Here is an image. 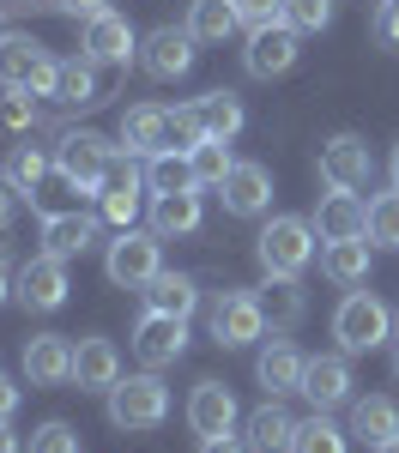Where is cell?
Instances as JSON below:
<instances>
[{"label": "cell", "instance_id": "obj_27", "mask_svg": "<svg viewBox=\"0 0 399 453\" xmlns=\"http://www.w3.org/2000/svg\"><path fill=\"white\" fill-rule=\"evenodd\" d=\"M254 296H260V314H266L272 333L303 326V314H309V296H303V284H296V279H272V273H266V284H260Z\"/></svg>", "mask_w": 399, "mask_h": 453}, {"label": "cell", "instance_id": "obj_31", "mask_svg": "<svg viewBox=\"0 0 399 453\" xmlns=\"http://www.w3.org/2000/svg\"><path fill=\"white\" fill-rule=\"evenodd\" d=\"M181 188H200L194 181V164H188V151H151L145 157V194H181Z\"/></svg>", "mask_w": 399, "mask_h": 453}, {"label": "cell", "instance_id": "obj_23", "mask_svg": "<svg viewBox=\"0 0 399 453\" xmlns=\"http://www.w3.org/2000/svg\"><path fill=\"white\" fill-rule=\"evenodd\" d=\"M55 104H61V109H91V104H104V79H97V61H91L85 49L61 61V73H55Z\"/></svg>", "mask_w": 399, "mask_h": 453}, {"label": "cell", "instance_id": "obj_28", "mask_svg": "<svg viewBox=\"0 0 399 453\" xmlns=\"http://www.w3.org/2000/svg\"><path fill=\"white\" fill-rule=\"evenodd\" d=\"M140 296H145V309H151V314H176V320H188V314L200 309V284L188 279V273H170V266L145 284Z\"/></svg>", "mask_w": 399, "mask_h": 453}, {"label": "cell", "instance_id": "obj_48", "mask_svg": "<svg viewBox=\"0 0 399 453\" xmlns=\"http://www.w3.org/2000/svg\"><path fill=\"white\" fill-rule=\"evenodd\" d=\"M0 453H19V435H12V423H0Z\"/></svg>", "mask_w": 399, "mask_h": 453}, {"label": "cell", "instance_id": "obj_37", "mask_svg": "<svg viewBox=\"0 0 399 453\" xmlns=\"http://www.w3.org/2000/svg\"><path fill=\"white\" fill-rule=\"evenodd\" d=\"M369 242L375 248H399V188L369 200Z\"/></svg>", "mask_w": 399, "mask_h": 453}, {"label": "cell", "instance_id": "obj_4", "mask_svg": "<svg viewBox=\"0 0 399 453\" xmlns=\"http://www.w3.org/2000/svg\"><path fill=\"white\" fill-rule=\"evenodd\" d=\"M164 273V236L151 230V224H134V230H121L115 242H109L104 254V279L115 284V290H145V284Z\"/></svg>", "mask_w": 399, "mask_h": 453}, {"label": "cell", "instance_id": "obj_35", "mask_svg": "<svg viewBox=\"0 0 399 453\" xmlns=\"http://www.w3.org/2000/svg\"><path fill=\"white\" fill-rule=\"evenodd\" d=\"M188 164H194V181H200V188H224V175L236 170L230 140H200L194 151H188Z\"/></svg>", "mask_w": 399, "mask_h": 453}, {"label": "cell", "instance_id": "obj_18", "mask_svg": "<svg viewBox=\"0 0 399 453\" xmlns=\"http://www.w3.org/2000/svg\"><path fill=\"white\" fill-rule=\"evenodd\" d=\"M25 381L31 387H67L73 381V339L67 333H36V339H25Z\"/></svg>", "mask_w": 399, "mask_h": 453}, {"label": "cell", "instance_id": "obj_40", "mask_svg": "<svg viewBox=\"0 0 399 453\" xmlns=\"http://www.w3.org/2000/svg\"><path fill=\"white\" fill-rule=\"evenodd\" d=\"M31 453H79V429L73 423H42V429H31Z\"/></svg>", "mask_w": 399, "mask_h": 453}, {"label": "cell", "instance_id": "obj_44", "mask_svg": "<svg viewBox=\"0 0 399 453\" xmlns=\"http://www.w3.org/2000/svg\"><path fill=\"white\" fill-rule=\"evenodd\" d=\"M55 6H61L67 19H85V25H91L97 12H109V0H55Z\"/></svg>", "mask_w": 399, "mask_h": 453}, {"label": "cell", "instance_id": "obj_6", "mask_svg": "<svg viewBox=\"0 0 399 453\" xmlns=\"http://www.w3.org/2000/svg\"><path fill=\"white\" fill-rule=\"evenodd\" d=\"M104 164H109V140L91 134V127L61 134V145H55V170H61V181L79 188V194H97V188H104Z\"/></svg>", "mask_w": 399, "mask_h": 453}, {"label": "cell", "instance_id": "obj_42", "mask_svg": "<svg viewBox=\"0 0 399 453\" xmlns=\"http://www.w3.org/2000/svg\"><path fill=\"white\" fill-rule=\"evenodd\" d=\"M230 6H236L242 25H266V19H279V0H230Z\"/></svg>", "mask_w": 399, "mask_h": 453}, {"label": "cell", "instance_id": "obj_19", "mask_svg": "<svg viewBox=\"0 0 399 453\" xmlns=\"http://www.w3.org/2000/svg\"><path fill=\"white\" fill-rule=\"evenodd\" d=\"M303 369L309 357L290 345V339H272V345L254 357V381L266 387V399H285V393H303Z\"/></svg>", "mask_w": 399, "mask_h": 453}, {"label": "cell", "instance_id": "obj_14", "mask_svg": "<svg viewBox=\"0 0 399 453\" xmlns=\"http://www.w3.org/2000/svg\"><path fill=\"white\" fill-rule=\"evenodd\" d=\"M181 350H188V320L176 314H140V326H134V357H140L145 369H170Z\"/></svg>", "mask_w": 399, "mask_h": 453}, {"label": "cell", "instance_id": "obj_2", "mask_svg": "<svg viewBox=\"0 0 399 453\" xmlns=\"http://www.w3.org/2000/svg\"><path fill=\"white\" fill-rule=\"evenodd\" d=\"M333 339L345 357H363V350L387 345L394 339V309L375 296V290H351L339 309H333Z\"/></svg>", "mask_w": 399, "mask_h": 453}, {"label": "cell", "instance_id": "obj_9", "mask_svg": "<svg viewBox=\"0 0 399 453\" xmlns=\"http://www.w3.org/2000/svg\"><path fill=\"white\" fill-rule=\"evenodd\" d=\"M206 320H212V339L224 350H242L254 339H266V314H260V296L254 290H224Z\"/></svg>", "mask_w": 399, "mask_h": 453}, {"label": "cell", "instance_id": "obj_26", "mask_svg": "<svg viewBox=\"0 0 399 453\" xmlns=\"http://www.w3.org/2000/svg\"><path fill=\"white\" fill-rule=\"evenodd\" d=\"M387 435H399V405L387 393H369V399H351V441L375 453Z\"/></svg>", "mask_w": 399, "mask_h": 453}, {"label": "cell", "instance_id": "obj_50", "mask_svg": "<svg viewBox=\"0 0 399 453\" xmlns=\"http://www.w3.org/2000/svg\"><path fill=\"white\" fill-rule=\"evenodd\" d=\"M387 175H394V188H399V145H394V157H387Z\"/></svg>", "mask_w": 399, "mask_h": 453}, {"label": "cell", "instance_id": "obj_25", "mask_svg": "<svg viewBox=\"0 0 399 453\" xmlns=\"http://www.w3.org/2000/svg\"><path fill=\"white\" fill-rule=\"evenodd\" d=\"M121 145H127V151H140V157H151V151H170V109L134 104L127 115H121Z\"/></svg>", "mask_w": 399, "mask_h": 453}, {"label": "cell", "instance_id": "obj_49", "mask_svg": "<svg viewBox=\"0 0 399 453\" xmlns=\"http://www.w3.org/2000/svg\"><path fill=\"white\" fill-rule=\"evenodd\" d=\"M12 296V273H6V260H0V303Z\"/></svg>", "mask_w": 399, "mask_h": 453}, {"label": "cell", "instance_id": "obj_1", "mask_svg": "<svg viewBox=\"0 0 399 453\" xmlns=\"http://www.w3.org/2000/svg\"><path fill=\"white\" fill-rule=\"evenodd\" d=\"M315 224L309 218H266L260 224V236H254V254H260V273H272V279H296L309 260H315Z\"/></svg>", "mask_w": 399, "mask_h": 453}, {"label": "cell", "instance_id": "obj_33", "mask_svg": "<svg viewBox=\"0 0 399 453\" xmlns=\"http://www.w3.org/2000/svg\"><path fill=\"white\" fill-rule=\"evenodd\" d=\"M236 6L230 0H194L188 6V31H194V42H224V36H236Z\"/></svg>", "mask_w": 399, "mask_h": 453}, {"label": "cell", "instance_id": "obj_7", "mask_svg": "<svg viewBox=\"0 0 399 453\" xmlns=\"http://www.w3.org/2000/svg\"><path fill=\"white\" fill-rule=\"evenodd\" d=\"M12 296H19V309H31V314H55L67 303V260L31 254V260L12 273Z\"/></svg>", "mask_w": 399, "mask_h": 453}, {"label": "cell", "instance_id": "obj_41", "mask_svg": "<svg viewBox=\"0 0 399 453\" xmlns=\"http://www.w3.org/2000/svg\"><path fill=\"white\" fill-rule=\"evenodd\" d=\"M140 211H145V194H104V218L115 230H134Z\"/></svg>", "mask_w": 399, "mask_h": 453}, {"label": "cell", "instance_id": "obj_17", "mask_svg": "<svg viewBox=\"0 0 399 453\" xmlns=\"http://www.w3.org/2000/svg\"><path fill=\"white\" fill-rule=\"evenodd\" d=\"M97 67H127L134 55H140V36H134V25L121 19V12H97L91 25H85V42H79Z\"/></svg>", "mask_w": 399, "mask_h": 453}, {"label": "cell", "instance_id": "obj_24", "mask_svg": "<svg viewBox=\"0 0 399 453\" xmlns=\"http://www.w3.org/2000/svg\"><path fill=\"white\" fill-rule=\"evenodd\" d=\"M290 435H296V418H290L279 399L254 405L249 418H242V441H249L254 453H290Z\"/></svg>", "mask_w": 399, "mask_h": 453}, {"label": "cell", "instance_id": "obj_13", "mask_svg": "<svg viewBox=\"0 0 399 453\" xmlns=\"http://www.w3.org/2000/svg\"><path fill=\"white\" fill-rule=\"evenodd\" d=\"M140 67L151 73V79H164V85H170V79H188V73H194V31H188V25H157V31L145 36L140 42Z\"/></svg>", "mask_w": 399, "mask_h": 453}, {"label": "cell", "instance_id": "obj_15", "mask_svg": "<svg viewBox=\"0 0 399 453\" xmlns=\"http://www.w3.org/2000/svg\"><path fill=\"white\" fill-rule=\"evenodd\" d=\"M309 224H315L321 242H351V236H369V206H363L351 188H326Z\"/></svg>", "mask_w": 399, "mask_h": 453}, {"label": "cell", "instance_id": "obj_21", "mask_svg": "<svg viewBox=\"0 0 399 453\" xmlns=\"http://www.w3.org/2000/svg\"><path fill=\"white\" fill-rule=\"evenodd\" d=\"M91 242H97V218H85V211H42V254L79 260Z\"/></svg>", "mask_w": 399, "mask_h": 453}, {"label": "cell", "instance_id": "obj_20", "mask_svg": "<svg viewBox=\"0 0 399 453\" xmlns=\"http://www.w3.org/2000/svg\"><path fill=\"white\" fill-rule=\"evenodd\" d=\"M73 381H79V393H109V387L121 381V350H115V339H79L73 345Z\"/></svg>", "mask_w": 399, "mask_h": 453}, {"label": "cell", "instance_id": "obj_51", "mask_svg": "<svg viewBox=\"0 0 399 453\" xmlns=\"http://www.w3.org/2000/svg\"><path fill=\"white\" fill-rule=\"evenodd\" d=\"M375 453H399V435H387V441H381V448H375Z\"/></svg>", "mask_w": 399, "mask_h": 453}, {"label": "cell", "instance_id": "obj_16", "mask_svg": "<svg viewBox=\"0 0 399 453\" xmlns=\"http://www.w3.org/2000/svg\"><path fill=\"white\" fill-rule=\"evenodd\" d=\"M218 200H224L230 218H260V211H272V170H266V164H236V170L224 175Z\"/></svg>", "mask_w": 399, "mask_h": 453}, {"label": "cell", "instance_id": "obj_3", "mask_svg": "<svg viewBox=\"0 0 399 453\" xmlns=\"http://www.w3.org/2000/svg\"><path fill=\"white\" fill-rule=\"evenodd\" d=\"M164 418H170V387L157 381V369L121 375V381L109 387V423H115V429L145 435V429H157Z\"/></svg>", "mask_w": 399, "mask_h": 453}, {"label": "cell", "instance_id": "obj_10", "mask_svg": "<svg viewBox=\"0 0 399 453\" xmlns=\"http://www.w3.org/2000/svg\"><path fill=\"white\" fill-rule=\"evenodd\" d=\"M315 170H321L326 188H369V175H375V151H369V140L363 134H333V140L321 145V157H315Z\"/></svg>", "mask_w": 399, "mask_h": 453}, {"label": "cell", "instance_id": "obj_8", "mask_svg": "<svg viewBox=\"0 0 399 453\" xmlns=\"http://www.w3.org/2000/svg\"><path fill=\"white\" fill-rule=\"evenodd\" d=\"M296 55H303V31H290L285 19L249 25V49H242V61H249L254 79H279V73H290V67H296Z\"/></svg>", "mask_w": 399, "mask_h": 453}, {"label": "cell", "instance_id": "obj_39", "mask_svg": "<svg viewBox=\"0 0 399 453\" xmlns=\"http://www.w3.org/2000/svg\"><path fill=\"white\" fill-rule=\"evenodd\" d=\"M0 127H6V134H31L36 127V97L31 91H6V97H0Z\"/></svg>", "mask_w": 399, "mask_h": 453}, {"label": "cell", "instance_id": "obj_11", "mask_svg": "<svg viewBox=\"0 0 399 453\" xmlns=\"http://www.w3.org/2000/svg\"><path fill=\"white\" fill-rule=\"evenodd\" d=\"M236 423H242V405H236V393L224 381H200L188 393V429L200 435V441H212V435H236Z\"/></svg>", "mask_w": 399, "mask_h": 453}, {"label": "cell", "instance_id": "obj_45", "mask_svg": "<svg viewBox=\"0 0 399 453\" xmlns=\"http://www.w3.org/2000/svg\"><path fill=\"white\" fill-rule=\"evenodd\" d=\"M19 200H25V194H19V188L6 181V170H0V230L12 224V211H19Z\"/></svg>", "mask_w": 399, "mask_h": 453}, {"label": "cell", "instance_id": "obj_12", "mask_svg": "<svg viewBox=\"0 0 399 453\" xmlns=\"http://www.w3.org/2000/svg\"><path fill=\"white\" fill-rule=\"evenodd\" d=\"M351 357L345 350H326V357H309V369H303V399L315 405V411H339V405H351Z\"/></svg>", "mask_w": 399, "mask_h": 453}, {"label": "cell", "instance_id": "obj_36", "mask_svg": "<svg viewBox=\"0 0 399 453\" xmlns=\"http://www.w3.org/2000/svg\"><path fill=\"white\" fill-rule=\"evenodd\" d=\"M42 175H49V157H42L36 145H12V151H6V181H12L19 194H31V200H36Z\"/></svg>", "mask_w": 399, "mask_h": 453}, {"label": "cell", "instance_id": "obj_43", "mask_svg": "<svg viewBox=\"0 0 399 453\" xmlns=\"http://www.w3.org/2000/svg\"><path fill=\"white\" fill-rule=\"evenodd\" d=\"M375 36L399 49V0H381V12H375Z\"/></svg>", "mask_w": 399, "mask_h": 453}, {"label": "cell", "instance_id": "obj_29", "mask_svg": "<svg viewBox=\"0 0 399 453\" xmlns=\"http://www.w3.org/2000/svg\"><path fill=\"white\" fill-rule=\"evenodd\" d=\"M194 115H200V134H206V140H236L242 121H249L236 91H206V97H194Z\"/></svg>", "mask_w": 399, "mask_h": 453}, {"label": "cell", "instance_id": "obj_52", "mask_svg": "<svg viewBox=\"0 0 399 453\" xmlns=\"http://www.w3.org/2000/svg\"><path fill=\"white\" fill-rule=\"evenodd\" d=\"M394 345H399V309H394Z\"/></svg>", "mask_w": 399, "mask_h": 453}, {"label": "cell", "instance_id": "obj_46", "mask_svg": "<svg viewBox=\"0 0 399 453\" xmlns=\"http://www.w3.org/2000/svg\"><path fill=\"white\" fill-rule=\"evenodd\" d=\"M200 453H254V448L236 441V435H212V441H200Z\"/></svg>", "mask_w": 399, "mask_h": 453}, {"label": "cell", "instance_id": "obj_22", "mask_svg": "<svg viewBox=\"0 0 399 453\" xmlns=\"http://www.w3.org/2000/svg\"><path fill=\"white\" fill-rule=\"evenodd\" d=\"M145 224L170 242V236H194L200 230V188H181V194H151Z\"/></svg>", "mask_w": 399, "mask_h": 453}, {"label": "cell", "instance_id": "obj_54", "mask_svg": "<svg viewBox=\"0 0 399 453\" xmlns=\"http://www.w3.org/2000/svg\"><path fill=\"white\" fill-rule=\"evenodd\" d=\"M0 36H6V31H0Z\"/></svg>", "mask_w": 399, "mask_h": 453}, {"label": "cell", "instance_id": "obj_34", "mask_svg": "<svg viewBox=\"0 0 399 453\" xmlns=\"http://www.w3.org/2000/svg\"><path fill=\"white\" fill-rule=\"evenodd\" d=\"M104 194H145V164H140V151L109 145V164H104V188H97V200H104Z\"/></svg>", "mask_w": 399, "mask_h": 453}, {"label": "cell", "instance_id": "obj_47", "mask_svg": "<svg viewBox=\"0 0 399 453\" xmlns=\"http://www.w3.org/2000/svg\"><path fill=\"white\" fill-rule=\"evenodd\" d=\"M12 411H19V387L0 375V423H12Z\"/></svg>", "mask_w": 399, "mask_h": 453}, {"label": "cell", "instance_id": "obj_5", "mask_svg": "<svg viewBox=\"0 0 399 453\" xmlns=\"http://www.w3.org/2000/svg\"><path fill=\"white\" fill-rule=\"evenodd\" d=\"M55 73L61 61L36 42V36H0V85L6 91H31V97H55Z\"/></svg>", "mask_w": 399, "mask_h": 453}, {"label": "cell", "instance_id": "obj_30", "mask_svg": "<svg viewBox=\"0 0 399 453\" xmlns=\"http://www.w3.org/2000/svg\"><path fill=\"white\" fill-rule=\"evenodd\" d=\"M369 236H351V242H321V273L333 284H345V290H351V284H363L369 279Z\"/></svg>", "mask_w": 399, "mask_h": 453}, {"label": "cell", "instance_id": "obj_53", "mask_svg": "<svg viewBox=\"0 0 399 453\" xmlns=\"http://www.w3.org/2000/svg\"><path fill=\"white\" fill-rule=\"evenodd\" d=\"M394 375H399V350H394Z\"/></svg>", "mask_w": 399, "mask_h": 453}, {"label": "cell", "instance_id": "obj_38", "mask_svg": "<svg viewBox=\"0 0 399 453\" xmlns=\"http://www.w3.org/2000/svg\"><path fill=\"white\" fill-rule=\"evenodd\" d=\"M279 19L290 31H326L333 25V0H279Z\"/></svg>", "mask_w": 399, "mask_h": 453}, {"label": "cell", "instance_id": "obj_32", "mask_svg": "<svg viewBox=\"0 0 399 453\" xmlns=\"http://www.w3.org/2000/svg\"><path fill=\"white\" fill-rule=\"evenodd\" d=\"M290 453H351V429H339V423L315 411V418L296 423V435H290Z\"/></svg>", "mask_w": 399, "mask_h": 453}]
</instances>
